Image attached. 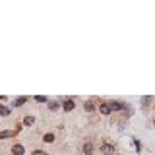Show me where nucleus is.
<instances>
[{
    "instance_id": "obj_2",
    "label": "nucleus",
    "mask_w": 155,
    "mask_h": 155,
    "mask_svg": "<svg viewBox=\"0 0 155 155\" xmlns=\"http://www.w3.org/2000/svg\"><path fill=\"white\" fill-rule=\"evenodd\" d=\"M18 132L16 130H4V132H0V140H6V138H14Z\"/></svg>"
},
{
    "instance_id": "obj_5",
    "label": "nucleus",
    "mask_w": 155,
    "mask_h": 155,
    "mask_svg": "<svg viewBox=\"0 0 155 155\" xmlns=\"http://www.w3.org/2000/svg\"><path fill=\"white\" fill-rule=\"evenodd\" d=\"M84 153L85 155H93V144H91V141H87V144L84 146Z\"/></svg>"
},
{
    "instance_id": "obj_10",
    "label": "nucleus",
    "mask_w": 155,
    "mask_h": 155,
    "mask_svg": "<svg viewBox=\"0 0 155 155\" xmlns=\"http://www.w3.org/2000/svg\"><path fill=\"white\" fill-rule=\"evenodd\" d=\"M43 141H45V144H52V141H54V136H52V134H45V136H43Z\"/></svg>"
},
{
    "instance_id": "obj_1",
    "label": "nucleus",
    "mask_w": 155,
    "mask_h": 155,
    "mask_svg": "<svg viewBox=\"0 0 155 155\" xmlns=\"http://www.w3.org/2000/svg\"><path fill=\"white\" fill-rule=\"evenodd\" d=\"M62 107H64V111H66V113H70V111H74V109H76V105H74V101H72V99H66Z\"/></svg>"
},
{
    "instance_id": "obj_4",
    "label": "nucleus",
    "mask_w": 155,
    "mask_h": 155,
    "mask_svg": "<svg viewBox=\"0 0 155 155\" xmlns=\"http://www.w3.org/2000/svg\"><path fill=\"white\" fill-rule=\"evenodd\" d=\"M24 146H21V144H16V146L14 147H12V153H14V155H24Z\"/></svg>"
},
{
    "instance_id": "obj_12",
    "label": "nucleus",
    "mask_w": 155,
    "mask_h": 155,
    "mask_svg": "<svg viewBox=\"0 0 155 155\" xmlns=\"http://www.w3.org/2000/svg\"><path fill=\"white\" fill-rule=\"evenodd\" d=\"M0 114H2V116H8V114H10V109L8 107H0Z\"/></svg>"
},
{
    "instance_id": "obj_3",
    "label": "nucleus",
    "mask_w": 155,
    "mask_h": 155,
    "mask_svg": "<svg viewBox=\"0 0 155 155\" xmlns=\"http://www.w3.org/2000/svg\"><path fill=\"white\" fill-rule=\"evenodd\" d=\"M101 151H103V155H114V147L109 146V144H105V146L101 147Z\"/></svg>"
},
{
    "instance_id": "obj_11",
    "label": "nucleus",
    "mask_w": 155,
    "mask_h": 155,
    "mask_svg": "<svg viewBox=\"0 0 155 155\" xmlns=\"http://www.w3.org/2000/svg\"><path fill=\"white\" fill-rule=\"evenodd\" d=\"M33 122H35V118H33V116H25L24 118V124H25V126H31Z\"/></svg>"
},
{
    "instance_id": "obj_15",
    "label": "nucleus",
    "mask_w": 155,
    "mask_h": 155,
    "mask_svg": "<svg viewBox=\"0 0 155 155\" xmlns=\"http://www.w3.org/2000/svg\"><path fill=\"white\" fill-rule=\"evenodd\" d=\"M58 109V103H51V111H56Z\"/></svg>"
},
{
    "instance_id": "obj_6",
    "label": "nucleus",
    "mask_w": 155,
    "mask_h": 155,
    "mask_svg": "<svg viewBox=\"0 0 155 155\" xmlns=\"http://www.w3.org/2000/svg\"><path fill=\"white\" fill-rule=\"evenodd\" d=\"M27 103V97H18V99H14V107H21V105H25Z\"/></svg>"
},
{
    "instance_id": "obj_14",
    "label": "nucleus",
    "mask_w": 155,
    "mask_h": 155,
    "mask_svg": "<svg viewBox=\"0 0 155 155\" xmlns=\"http://www.w3.org/2000/svg\"><path fill=\"white\" fill-rule=\"evenodd\" d=\"M33 155H47L45 151H41V149H37V151H33Z\"/></svg>"
},
{
    "instance_id": "obj_13",
    "label": "nucleus",
    "mask_w": 155,
    "mask_h": 155,
    "mask_svg": "<svg viewBox=\"0 0 155 155\" xmlns=\"http://www.w3.org/2000/svg\"><path fill=\"white\" fill-rule=\"evenodd\" d=\"M35 101H37V103H47V97H43V95H39V97H35Z\"/></svg>"
},
{
    "instance_id": "obj_9",
    "label": "nucleus",
    "mask_w": 155,
    "mask_h": 155,
    "mask_svg": "<svg viewBox=\"0 0 155 155\" xmlns=\"http://www.w3.org/2000/svg\"><path fill=\"white\" fill-rule=\"evenodd\" d=\"M109 105H111V111H113V109H116V111H124L122 103H116V101H114V103H109Z\"/></svg>"
},
{
    "instance_id": "obj_7",
    "label": "nucleus",
    "mask_w": 155,
    "mask_h": 155,
    "mask_svg": "<svg viewBox=\"0 0 155 155\" xmlns=\"http://www.w3.org/2000/svg\"><path fill=\"white\" fill-rule=\"evenodd\" d=\"M99 111H101V114H109V113H111V105H109V103H103L101 107H99Z\"/></svg>"
},
{
    "instance_id": "obj_8",
    "label": "nucleus",
    "mask_w": 155,
    "mask_h": 155,
    "mask_svg": "<svg viewBox=\"0 0 155 155\" xmlns=\"http://www.w3.org/2000/svg\"><path fill=\"white\" fill-rule=\"evenodd\" d=\"M84 109L87 111V113H91V111H95V105H93V101H85Z\"/></svg>"
}]
</instances>
